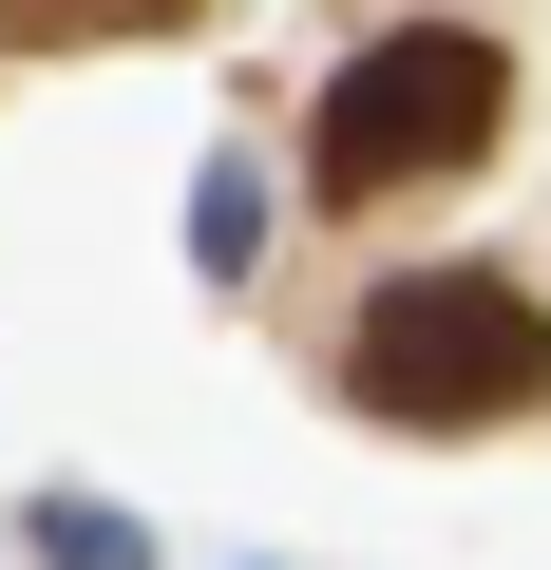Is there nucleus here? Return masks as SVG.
<instances>
[{
    "label": "nucleus",
    "instance_id": "5",
    "mask_svg": "<svg viewBox=\"0 0 551 570\" xmlns=\"http://www.w3.org/2000/svg\"><path fill=\"white\" fill-rule=\"evenodd\" d=\"M190 247L247 266V247H266V171H209V190H190Z\"/></svg>",
    "mask_w": 551,
    "mask_h": 570
},
{
    "label": "nucleus",
    "instance_id": "2",
    "mask_svg": "<svg viewBox=\"0 0 551 570\" xmlns=\"http://www.w3.org/2000/svg\"><path fill=\"white\" fill-rule=\"evenodd\" d=\"M343 381H362L381 419H419V438L532 419V400H551V324H532L513 266H400L381 305H362V343H343Z\"/></svg>",
    "mask_w": 551,
    "mask_h": 570
},
{
    "label": "nucleus",
    "instance_id": "4",
    "mask_svg": "<svg viewBox=\"0 0 551 570\" xmlns=\"http://www.w3.org/2000/svg\"><path fill=\"white\" fill-rule=\"evenodd\" d=\"M39 570H152V532L96 513V494H39Z\"/></svg>",
    "mask_w": 551,
    "mask_h": 570
},
{
    "label": "nucleus",
    "instance_id": "3",
    "mask_svg": "<svg viewBox=\"0 0 551 570\" xmlns=\"http://www.w3.org/2000/svg\"><path fill=\"white\" fill-rule=\"evenodd\" d=\"M190 0H0V58H77V39H171Z\"/></svg>",
    "mask_w": 551,
    "mask_h": 570
},
{
    "label": "nucleus",
    "instance_id": "1",
    "mask_svg": "<svg viewBox=\"0 0 551 570\" xmlns=\"http://www.w3.org/2000/svg\"><path fill=\"white\" fill-rule=\"evenodd\" d=\"M494 115H513V58L456 39V20H400V39H362V58L324 77L305 190H324V209H381V190H419V171H475Z\"/></svg>",
    "mask_w": 551,
    "mask_h": 570
}]
</instances>
